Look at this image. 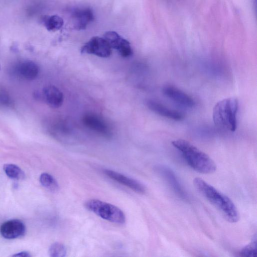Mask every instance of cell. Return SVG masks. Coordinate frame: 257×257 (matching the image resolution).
<instances>
[{
	"label": "cell",
	"instance_id": "obj_1",
	"mask_svg": "<svg viewBox=\"0 0 257 257\" xmlns=\"http://www.w3.org/2000/svg\"><path fill=\"white\" fill-rule=\"evenodd\" d=\"M193 184L197 190L221 214L228 222L235 223L239 219V213L232 201L200 178H195Z\"/></svg>",
	"mask_w": 257,
	"mask_h": 257
},
{
	"label": "cell",
	"instance_id": "obj_2",
	"mask_svg": "<svg viewBox=\"0 0 257 257\" xmlns=\"http://www.w3.org/2000/svg\"><path fill=\"white\" fill-rule=\"evenodd\" d=\"M172 144L181 153L188 164L195 171L205 174L215 171L216 165L213 160L190 142L178 139L172 141Z\"/></svg>",
	"mask_w": 257,
	"mask_h": 257
},
{
	"label": "cell",
	"instance_id": "obj_3",
	"mask_svg": "<svg viewBox=\"0 0 257 257\" xmlns=\"http://www.w3.org/2000/svg\"><path fill=\"white\" fill-rule=\"evenodd\" d=\"M238 107L239 101L236 97H228L217 102L212 111L215 125L228 131H235Z\"/></svg>",
	"mask_w": 257,
	"mask_h": 257
},
{
	"label": "cell",
	"instance_id": "obj_4",
	"mask_svg": "<svg viewBox=\"0 0 257 257\" xmlns=\"http://www.w3.org/2000/svg\"><path fill=\"white\" fill-rule=\"evenodd\" d=\"M84 206L90 211L108 221L118 224H123L125 221L123 211L111 204L97 199H90L85 203Z\"/></svg>",
	"mask_w": 257,
	"mask_h": 257
},
{
	"label": "cell",
	"instance_id": "obj_5",
	"mask_svg": "<svg viewBox=\"0 0 257 257\" xmlns=\"http://www.w3.org/2000/svg\"><path fill=\"white\" fill-rule=\"evenodd\" d=\"M83 124L101 136L109 138L112 135L109 124L101 117L93 113H86L82 118Z\"/></svg>",
	"mask_w": 257,
	"mask_h": 257
},
{
	"label": "cell",
	"instance_id": "obj_6",
	"mask_svg": "<svg viewBox=\"0 0 257 257\" xmlns=\"http://www.w3.org/2000/svg\"><path fill=\"white\" fill-rule=\"evenodd\" d=\"M81 52L83 54L107 58L111 54V48L103 38L95 36L91 38L82 47Z\"/></svg>",
	"mask_w": 257,
	"mask_h": 257
},
{
	"label": "cell",
	"instance_id": "obj_7",
	"mask_svg": "<svg viewBox=\"0 0 257 257\" xmlns=\"http://www.w3.org/2000/svg\"><path fill=\"white\" fill-rule=\"evenodd\" d=\"M103 38L107 42L111 48L116 50L123 57H127L133 54L130 43L114 31H107L103 35Z\"/></svg>",
	"mask_w": 257,
	"mask_h": 257
},
{
	"label": "cell",
	"instance_id": "obj_8",
	"mask_svg": "<svg viewBox=\"0 0 257 257\" xmlns=\"http://www.w3.org/2000/svg\"><path fill=\"white\" fill-rule=\"evenodd\" d=\"M162 91L166 96L184 107L192 108L195 105V101L191 96L175 86L166 85Z\"/></svg>",
	"mask_w": 257,
	"mask_h": 257
},
{
	"label": "cell",
	"instance_id": "obj_9",
	"mask_svg": "<svg viewBox=\"0 0 257 257\" xmlns=\"http://www.w3.org/2000/svg\"><path fill=\"white\" fill-rule=\"evenodd\" d=\"M103 173L110 179L128 187L137 193L143 194L146 192V188L144 185L136 180L111 170L105 169Z\"/></svg>",
	"mask_w": 257,
	"mask_h": 257
},
{
	"label": "cell",
	"instance_id": "obj_10",
	"mask_svg": "<svg viewBox=\"0 0 257 257\" xmlns=\"http://www.w3.org/2000/svg\"><path fill=\"white\" fill-rule=\"evenodd\" d=\"M26 227L19 219H11L4 222L0 227V233L5 238L15 239L24 235Z\"/></svg>",
	"mask_w": 257,
	"mask_h": 257
},
{
	"label": "cell",
	"instance_id": "obj_11",
	"mask_svg": "<svg viewBox=\"0 0 257 257\" xmlns=\"http://www.w3.org/2000/svg\"><path fill=\"white\" fill-rule=\"evenodd\" d=\"M147 105L151 110L163 117L176 121L181 120L184 118V115L182 112L169 108L156 100H147Z\"/></svg>",
	"mask_w": 257,
	"mask_h": 257
},
{
	"label": "cell",
	"instance_id": "obj_12",
	"mask_svg": "<svg viewBox=\"0 0 257 257\" xmlns=\"http://www.w3.org/2000/svg\"><path fill=\"white\" fill-rule=\"evenodd\" d=\"M155 170L167 180L180 197L184 199L187 198L186 193L182 188L175 174L170 169L164 166L159 165L156 167Z\"/></svg>",
	"mask_w": 257,
	"mask_h": 257
},
{
	"label": "cell",
	"instance_id": "obj_13",
	"mask_svg": "<svg viewBox=\"0 0 257 257\" xmlns=\"http://www.w3.org/2000/svg\"><path fill=\"white\" fill-rule=\"evenodd\" d=\"M72 17L74 28L82 30L86 29L93 20L94 15L89 8L77 9L73 12Z\"/></svg>",
	"mask_w": 257,
	"mask_h": 257
},
{
	"label": "cell",
	"instance_id": "obj_14",
	"mask_svg": "<svg viewBox=\"0 0 257 257\" xmlns=\"http://www.w3.org/2000/svg\"><path fill=\"white\" fill-rule=\"evenodd\" d=\"M43 94L45 101L51 107L58 108L63 103V93L55 86H46L43 89Z\"/></svg>",
	"mask_w": 257,
	"mask_h": 257
},
{
	"label": "cell",
	"instance_id": "obj_15",
	"mask_svg": "<svg viewBox=\"0 0 257 257\" xmlns=\"http://www.w3.org/2000/svg\"><path fill=\"white\" fill-rule=\"evenodd\" d=\"M16 71L23 78L32 80L37 78L39 69L38 66L34 62L25 61L17 66Z\"/></svg>",
	"mask_w": 257,
	"mask_h": 257
},
{
	"label": "cell",
	"instance_id": "obj_16",
	"mask_svg": "<svg viewBox=\"0 0 257 257\" xmlns=\"http://www.w3.org/2000/svg\"><path fill=\"white\" fill-rule=\"evenodd\" d=\"M3 169L6 175L11 179L22 180L25 177L23 171L15 164H6L3 166Z\"/></svg>",
	"mask_w": 257,
	"mask_h": 257
},
{
	"label": "cell",
	"instance_id": "obj_17",
	"mask_svg": "<svg viewBox=\"0 0 257 257\" xmlns=\"http://www.w3.org/2000/svg\"><path fill=\"white\" fill-rule=\"evenodd\" d=\"M44 24L48 31H56L62 27L63 20L58 15H52L44 19Z\"/></svg>",
	"mask_w": 257,
	"mask_h": 257
},
{
	"label": "cell",
	"instance_id": "obj_18",
	"mask_svg": "<svg viewBox=\"0 0 257 257\" xmlns=\"http://www.w3.org/2000/svg\"><path fill=\"white\" fill-rule=\"evenodd\" d=\"M40 182L43 186L52 192L59 189V185L55 179L49 174L42 173L40 176Z\"/></svg>",
	"mask_w": 257,
	"mask_h": 257
},
{
	"label": "cell",
	"instance_id": "obj_19",
	"mask_svg": "<svg viewBox=\"0 0 257 257\" xmlns=\"http://www.w3.org/2000/svg\"><path fill=\"white\" fill-rule=\"evenodd\" d=\"M257 252L256 235L253 236L250 242L243 247L239 251V254L242 256L254 257Z\"/></svg>",
	"mask_w": 257,
	"mask_h": 257
},
{
	"label": "cell",
	"instance_id": "obj_20",
	"mask_svg": "<svg viewBox=\"0 0 257 257\" xmlns=\"http://www.w3.org/2000/svg\"><path fill=\"white\" fill-rule=\"evenodd\" d=\"M66 252L65 246L60 242L52 244L48 250L49 255L52 257H63L66 255Z\"/></svg>",
	"mask_w": 257,
	"mask_h": 257
},
{
	"label": "cell",
	"instance_id": "obj_21",
	"mask_svg": "<svg viewBox=\"0 0 257 257\" xmlns=\"http://www.w3.org/2000/svg\"><path fill=\"white\" fill-rule=\"evenodd\" d=\"M11 102V99L8 92L4 88L0 87V104L9 106Z\"/></svg>",
	"mask_w": 257,
	"mask_h": 257
},
{
	"label": "cell",
	"instance_id": "obj_22",
	"mask_svg": "<svg viewBox=\"0 0 257 257\" xmlns=\"http://www.w3.org/2000/svg\"><path fill=\"white\" fill-rule=\"evenodd\" d=\"M13 256H21V257H29L31 256L30 254L26 251L18 252L15 254L12 255Z\"/></svg>",
	"mask_w": 257,
	"mask_h": 257
}]
</instances>
